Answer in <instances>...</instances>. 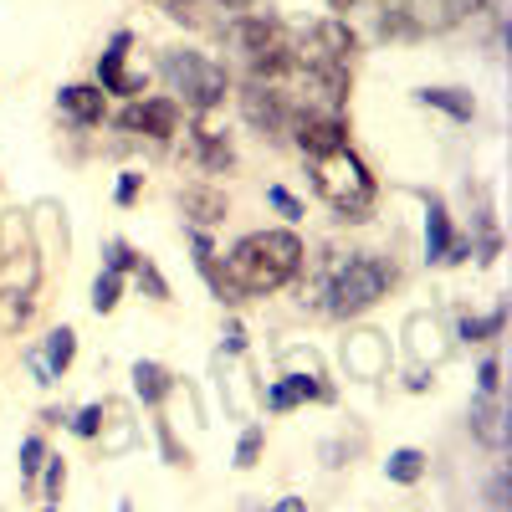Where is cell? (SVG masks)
Listing matches in <instances>:
<instances>
[{"mask_svg": "<svg viewBox=\"0 0 512 512\" xmlns=\"http://www.w3.org/2000/svg\"><path fill=\"white\" fill-rule=\"evenodd\" d=\"M128 267H139V251L128 241H108V272H128Z\"/></svg>", "mask_w": 512, "mask_h": 512, "instance_id": "f1b7e54d", "label": "cell"}, {"mask_svg": "<svg viewBox=\"0 0 512 512\" xmlns=\"http://www.w3.org/2000/svg\"><path fill=\"white\" fill-rule=\"evenodd\" d=\"M190 149H195V159H200L205 169H231V164H236L231 144H226L221 134H205V128H200V134L190 139Z\"/></svg>", "mask_w": 512, "mask_h": 512, "instance_id": "603a6c76", "label": "cell"}, {"mask_svg": "<svg viewBox=\"0 0 512 512\" xmlns=\"http://www.w3.org/2000/svg\"><path fill=\"white\" fill-rule=\"evenodd\" d=\"M139 185H144V175H123L118 180V205H134L139 200Z\"/></svg>", "mask_w": 512, "mask_h": 512, "instance_id": "d6a6232c", "label": "cell"}, {"mask_svg": "<svg viewBox=\"0 0 512 512\" xmlns=\"http://www.w3.org/2000/svg\"><path fill=\"white\" fill-rule=\"evenodd\" d=\"M226 349H231V354H241V349H246V333H241V323H231V328H226Z\"/></svg>", "mask_w": 512, "mask_h": 512, "instance_id": "e575fe53", "label": "cell"}, {"mask_svg": "<svg viewBox=\"0 0 512 512\" xmlns=\"http://www.w3.org/2000/svg\"><path fill=\"white\" fill-rule=\"evenodd\" d=\"M313 190L338 210L344 221H369V210H374V180H369V169L354 149H338L328 159H313Z\"/></svg>", "mask_w": 512, "mask_h": 512, "instance_id": "7a4b0ae2", "label": "cell"}, {"mask_svg": "<svg viewBox=\"0 0 512 512\" xmlns=\"http://www.w3.org/2000/svg\"><path fill=\"white\" fill-rule=\"evenodd\" d=\"M451 246H456V236H451V216H446V205L431 195V216H425V256H431V262H446Z\"/></svg>", "mask_w": 512, "mask_h": 512, "instance_id": "e0dca14e", "label": "cell"}, {"mask_svg": "<svg viewBox=\"0 0 512 512\" xmlns=\"http://www.w3.org/2000/svg\"><path fill=\"white\" fill-rule=\"evenodd\" d=\"M47 512H52V507H47Z\"/></svg>", "mask_w": 512, "mask_h": 512, "instance_id": "60d3db41", "label": "cell"}, {"mask_svg": "<svg viewBox=\"0 0 512 512\" xmlns=\"http://www.w3.org/2000/svg\"><path fill=\"white\" fill-rule=\"evenodd\" d=\"M118 292H123L118 272H98V282H93V313H113L118 308Z\"/></svg>", "mask_w": 512, "mask_h": 512, "instance_id": "cb8c5ba5", "label": "cell"}, {"mask_svg": "<svg viewBox=\"0 0 512 512\" xmlns=\"http://www.w3.org/2000/svg\"><path fill=\"white\" fill-rule=\"evenodd\" d=\"M180 210H185L195 226H221L231 205H226L221 190H210V185H185V190H180Z\"/></svg>", "mask_w": 512, "mask_h": 512, "instance_id": "4fadbf2b", "label": "cell"}, {"mask_svg": "<svg viewBox=\"0 0 512 512\" xmlns=\"http://www.w3.org/2000/svg\"><path fill=\"white\" fill-rule=\"evenodd\" d=\"M72 359H77V333H72V328H52V333H47V354H41L47 374H67Z\"/></svg>", "mask_w": 512, "mask_h": 512, "instance_id": "44dd1931", "label": "cell"}, {"mask_svg": "<svg viewBox=\"0 0 512 512\" xmlns=\"http://www.w3.org/2000/svg\"><path fill=\"white\" fill-rule=\"evenodd\" d=\"M267 200H272V205L282 210L287 221H303V205H297V200H292V195H287L282 185H267Z\"/></svg>", "mask_w": 512, "mask_h": 512, "instance_id": "4dcf8cb0", "label": "cell"}, {"mask_svg": "<svg viewBox=\"0 0 512 512\" xmlns=\"http://www.w3.org/2000/svg\"><path fill=\"white\" fill-rule=\"evenodd\" d=\"M477 384H482V395H497V384H502V379H497V359H487V364L477 369Z\"/></svg>", "mask_w": 512, "mask_h": 512, "instance_id": "836d02e7", "label": "cell"}, {"mask_svg": "<svg viewBox=\"0 0 512 512\" xmlns=\"http://www.w3.org/2000/svg\"><path fill=\"white\" fill-rule=\"evenodd\" d=\"M354 52H359V36L349 31V21L344 16H328V21H318L308 31L303 52H297V67H349Z\"/></svg>", "mask_w": 512, "mask_h": 512, "instance_id": "5b68a950", "label": "cell"}, {"mask_svg": "<svg viewBox=\"0 0 512 512\" xmlns=\"http://www.w3.org/2000/svg\"><path fill=\"white\" fill-rule=\"evenodd\" d=\"M41 461H47V441H41V436H26V441H21V477H26V482L41 472Z\"/></svg>", "mask_w": 512, "mask_h": 512, "instance_id": "4316f807", "label": "cell"}, {"mask_svg": "<svg viewBox=\"0 0 512 512\" xmlns=\"http://www.w3.org/2000/svg\"><path fill=\"white\" fill-rule=\"evenodd\" d=\"M502 323H507V313L497 308V313H487V318H461V338H497L502 333Z\"/></svg>", "mask_w": 512, "mask_h": 512, "instance_id": "d4e9b609", "label": "cell"}, {"mask_svg": "<svg viewBox=\"0 0 512 512\" xmlns=\"http://www.w3.org/2000/svg\"><path fill=\"white\" fill-rule=\"evenodd\" d=\"M390 282H395V267L390 262H379V256H349L344 267L333 272V282H328V313L333 318H359L364 308H374L384 292H390Z\"/></svg>", "mask_w": 512, "mask_h": 512, "instance_id": "277c9868", "label": "cell"}, {"mask_svg": "<svg viewBox=\"0 0 512 512\" xmlns=\"http://www.w3.org/2000/svg\"><path fill=\"white\" fill-rule=\"evenodd\" d=\"M159 72H164L169 88H175V93L185 98V108H195V113L221 108V103H226V93H231L226 67H221V62H210V57H200V52H185V47L164 52Z\"/></svg>", "mask_w": 512, "mask_h": 512, "instance_id": "3957f363", "label": "cell"}, {"mask_svg": "<svg viewBox=\"0 0 512 512\" xmlns=\"http://www.w3.org/2000/svg\"><path fill=\"white\" fill-rule=\"evenodd\" d=\"M72 431H77V436H88V441H93V436L103 431V405H88V410H82V415L72 420Z\"/></svg>", "mask_w": 512, "mask_h": 512, "instance_id": "f546056e", "label": "cell"}, {"mask_svg": "<svg viewBox=\"0 0 512 512\" xmlns=\"http://www.w3.org/2000/svg\"><path fill=\"white\" fill-rule=\"evenodd\" d=\"M502 497H507V477L492 482V512H502Z\"/></svg>", "mask_w": 512, "mask_h": 512, "instance_id": "74e56055", "label": "cell"}, {"mask_svg": "<svg viewBox=\"0 0 512 512\" xmlns=\"http://www.w3.org/2000/svg\"><path fill=\"white\" fill-rule=\"evenodd\" d=\"M303 400H333V390L323 384V374H282L272 390H267V410H292V405H303Z\"/></svg>", "mask_w": 512, "mask_h": 512, "instance_id": "8fae6325", "label": "cell"}, {"mask_svg": "<svg viewBox=\"0 0 512 512\" xmlns=\"http://www.w3.org/2000/svg\"><path fill=\"white\" fill-rule=\"evenodd\" d=\"M128 47H134V36H128V31H113L108 52H103V62H98V82H103V93H123V98H139V93H144V77H139V72H123Z\"/></svg>", "mask_w": 512, "mask_h": 512, "instance_id": "9c48e42d", "label": "cell"}, {"mask_svg": "<svg viewBox=\"0 0 512 512\" xmlns=\"http://www.w3.org/2000/svg\"><path fill=\"white\" fill-rule=\"evenodd\" d=\"M118 123L128 134H144V139H175L180 128V103L175 98H144V103H128L118 113Z\"/></svg>", "mask_w": 512, "mask_h": 512, "instance_id": "52a82bcc", "label": "cell"}, {"mask_svg": "<svg viewBox=\"0 0 512 512\" xmlns=\"http://www.w3.org/2000/svg\"><path fill=\"white\" fill-rule=\"evenodd\" d=\"M216 6H221V11H236V16H246V11L256 6V0H216Z\"/></svg>", "mask_w": 512, "mask_h": 512, "instance_id": "8d00e7d4", "label": "cell"}, {"mask_svg": "<svg viewBox=\"0 0 512 512\" xmlns=\"http://www.w3.org/2000/svg\"><path fill=\"white\" fill-rule=\"evenodd\" d=\"M62 487H67V466H62V461H52V466H47V507H57Z\"/></svg>", "mask_w": 512, "mask_h": 512, "instance_id": "1f68e13d", "label": "cell"}, {"mask_svg": "<svg viewBox=\"0 0 512 512\" xmlns=\"http://www.w3.org/2000/svg\"><path fill=\"white\" fill-rule=\"evenodd\" d=\"M292 139L308 159H328L338 149H349V123L344 113H328V108H303L292 118Z\"/></svg>", "mask_w": 512, "mask_h": 512, "instance_id": "8992f818", "label": "cell"}, {"mask_svg": "<svg viewBox=\"0 0 512 512\" xmlns=\"http://www.w3.org/2000/svg\"><path fill=\"white\" fill-rule=\"evenodd\" d=\"M272 512H308V502L303 497H282V502H272Z\"/></svg>", "mask_w": 512, "mask_h": 512, "instance_id": "d590c367", "label": "cell"}, {"mask_svg": "<svg viewBox=\"0 0 512 512\" xmlns=\"http://www.w3.org/2000/svg\"><path fill=\"white\" fill-rule=\"evenodd\" d=\"M384 477H390V482H400V487L420 482V477H425V451H415V446H400V451H390V461H384Z\"/></svg>", "mask_w": 512, "mask_h": 512, "instance_id": "7402d4cb", "label": "cell"}, {"mask_svg": "<svg viewBox=\"0 0 512 512\" xmlns=\"http://www.w3.org/2000/svg\"><path fill=\"white\" fill-rule=\"evenodd\" d=\"M169 390H175V374H169L164 364H154V359H139V364H134V395H139L144 405H164Z\"/></svg>", "mask_w": 512, "mask_h": 512, "instance_id": "2e32d148", "label": "cell"}, {"mask_svg": "<svg viewBox=\"0 0 512 512\" xmlns=\"http://www.w3.org/2000/svg\"><path fill=\"white\" fill-rule=\"evenodd\" d=\"M57 108H62L77 128H93V123H103V113H108V93H103V88H88V82H77V88H62V93H57Z\"/></svg>", "mask_w": 512, "mask_h": 512, "instance_id": "7c38bea8", "label": "cell"}, {"mask_svg": "<svg viewBox=\"0 0 512 512\" xmlns=\"http://www.w3.org/2000/svg\"><path fill=\"white\" fill-rule=\"evenodd\" d=\"M231 41H236L246 57H256V52L277 47V41H282V26L267 21V16H236V21H231Z\"/></svg>", "mask_w": 512, "mask_h": 512, "instance_id": "5bb4252c", "label": "cell"}, {"mask_svg": "<svg viewBox=\"0 0 512 512\" xmlns=\"http://www.w3.org/2000/svg\"><path fill=\"white\" fill-rule=\"evenodd\" d=\"M297 67V52H292V41L282 36L277 47H267V52H256L251 57V77L262 82V77H282V72H292Z\"/></svg>", "mask_w": 512, "mask_h": 512, "instance_id": "ffe728a7", "label": "cell"}, {"mask_svg": "<svg viewBox=\"0 0 512 512\" xmlns=\"http://www.w3.org/2000/svg\"><path fill=\"white\" fill-rule=\"evenodd\" d=\"M472 431H477L492 451L507 446V425H502V405H497V395H482V400L472 405Z\"/></svg>", "mask_w": 512, "mask_h": 512, "instance_id": "ac0fdd59", "label": "cell"}, {"mask_svg": "<svg viewBox=\"0 0 512 512\" xmlns=\"http://www.w3.org/2000/svg\"><path fill=\"white\" fill-rule=\"evenodd\" d=\"M344 364L354 379H379L384 369H390V344H384V333L364 328V333H349L344 344Z\"/></svg>", "mask_w": 512, "mask_h": 512, "instance_id": "30bf717a", "label": "cell"}, {"mask_svg": "<svg viewBox=\"0 0 512 512\" xmlns=\"http://www.w3.org/2000/svg\"><path fill=\"white\" fill-rule=\"evenodd\" d=\"M241 113H246V123L256 128V134H267V139H277L282 128L292 123L287 98H282V93H272L267 82H246V88H241Z\"/></svg>", "mask_w": 512, "mask_h": 512, "instance_id": "ba28073f", "label": "cell"}, {"mask_svg": "<svg viewBox=\"0 0 512 512\" xmlns=\"http://www.w3.org/2000/svg\"><path fill=\"white\" fill-rule=\"evenodd\" d=\"M415 98H420L425 108H441V113H451L456 123H466V118L477 113V98L466 93V88H420Z\"/></svg>", "mask_w": 512, "mask_h": 512, "instance_id": "d6986e66", "label": "cell"}, {"mask_svg": "<svg viewBox=\"0 0 512 512\" xmlns=\"http://www.w3.org/2000/svg\"><path fill=\"white\" fill-rule=\"evenodd\" d=\"M134 277H139V287L154 297V303H169V287H164V277H159V267H154V262H144V256H139Z\"/></svg>", "mask_w": 512, "mask_h": 512, "instance_id": "484cf974", "label": "cell"}, {"mask_svg": "<svg viewBox=\"0 0 512 512\" xmlns=\"http://www.w3.org/2000/svg\"><path fill=\"white\" fill-rule=\"evenodd\" d=\"M297 267H303V241H297L292 231H251L226 256V272L246 297L287 287L297 277Z\"/></svg>", "mask_w": 512, "mask_h": 512, "instance_id": "6da1fadb", "label": "cell"}, {"mask_svg": "<svg viewBox=\"0 0 512 512\" xmlns=\"http://www.w3.org/2000/svg\"><path fill=\"white\" fill-rule=\"evenodd\" d=\"M262 425H251V431L241 436V446H236V466H241V472H251V466H256V456H262Z\"/></svg>", "mask_w": 512, "mask_h": 512, "instance_id": "83f0119b", "label": "cell"}, {"mask_svg": "<svg viewBox=\"0 0 512 512\" xmlns=\"http://www.w3.org/2000/svg\"><path fill=\"white\" fill-rule=\"evenodd\" d=\"M328 6H333V11H354V0H328Z\"/></svg>", "mask_w": 512, "mask_h": 512, "instance_id": "f35d334b", "label": "cell"}, {"mask_svg": "<svg viewBox=\"0 0 512 512\" xmlns=\"http://www.w3.org/2000/svg\"><path fill=\"white\" fill-rule=\"evenodd\" d=\"M466 6H472V11H477V6H482V0H466Z\"/></svg>", "mask_w": 512, "mask_h": 512, "instance_id": "ab89813d", "label": "cell"}, {"mask_svg": "<svg viewBox=\"0 0 512 512\" xmlns=\"http://www.w3.org/2000/svg\"><path fill=\"white\" fill-rule=\"evenodd\" d=\"M303 72H308V93H318L328 113L349 103V67H303Z\"/></svg>", "mask_w": 512, "mask_h": 512, "instance_id": "9a60e30c", "label": "cell"}]
</instances>
